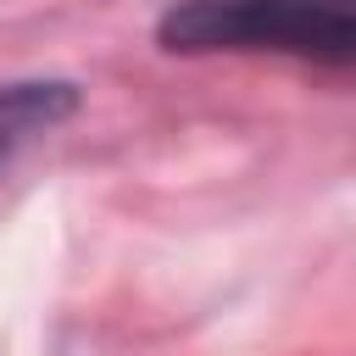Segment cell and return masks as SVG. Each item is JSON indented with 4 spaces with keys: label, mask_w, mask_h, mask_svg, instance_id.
<instances>
[{
    "label": "cell",
    "mask_w": 356,
    "mask_h": 356,
    "mask_svg": "<svg viewBox=\"0 0 356 356\" xmlns=\"http://www.w3.org/2000/svg\"><path fill=\"white\" fill-rule=\"evenodd\" d=\"M156 33L184 56L278 50L345 67L356 56V0H178Z\"/></svg>",
    "instance_id": "obj_1"
},
{
    "label": "cell",
    "mask_w": 356,
    "mask_h": 356,
    "mask_svg": "<svg viewBox=\"0 0 356 356\" xmlns=\"http://www.w3.org/2000/svg\"><path fill=\"white\" fill-rule=\"evenodd\" d=\"M67 111H72V89L67 83H11V89H0V156L11 145H22L28 134L50 128Z\"/></svg>",
    "instance_id": "obj_2"
}]
</instances>
